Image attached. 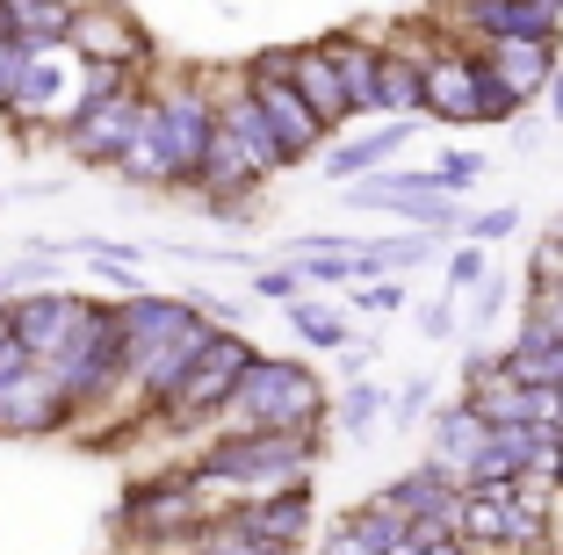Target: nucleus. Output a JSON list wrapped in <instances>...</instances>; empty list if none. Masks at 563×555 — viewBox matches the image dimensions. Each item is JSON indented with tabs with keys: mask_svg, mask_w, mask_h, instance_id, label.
<instances>
[{
	"mask_svg": "<svg viewBox=\"0 0 563 555\" xmlns=\"http://www.w3.org/2000/svg\"><path fill=\"white\" fill-rule=\"evenodd\" d=\"M325 382H318L311 360L297 354H253L246 376L232 382L217 425H325ZM210 425V433H217Z\"/></svg>",
	"mask_w": 563,
	"mask_h": 555,
	"instance_id": "nucleus-1",
	"label": "nucleus"
},
{
	"mask_svg": "<svg viewBox=\"0 0 563 555\" xmlns=\"http://www.w3.org/2000/svg\"><path fill=\"white\" fill-rule=\"evenodd\" d=\"M210 520L217 512L202 506L196 476H188V462H181V469L137 476L117 498V512H109V534H117V548H188Z\"/></svg>",
	"mask_w": 563,
	"mask_h": 555,
	"instance_id": "nucleus-2",
	"label": "nucleus"
},
{
	"mask_svg": "<svg viewBox=\"0 0 563 555\" xmlns=\"http://www.w3.org/2000/svg\"><path fill=\"white\" fill-rule=\"evenodd\" d=\"M253 354H261V346H253L239 325H217V340L202 346V354L181 368V382H174V390H166L159 404L145 411V425H159V433H181V441L210 433L217 411H224V397H232V382L246 376Z\"/></svg>",
	"mask_w": 563,
	"mask_h": 555,
	"instance_id": "nucleus-3",
	"label": "nucleus"
},
{
	"mask_svg": "<svg viewBox=\"0 0 563 555\" xmlns=\"http://www.w3.org/2000/svg\"><path fill=\"white\" fill-rule=\"evenodd\" d=\"M66 51L80 66H131V73L159 66V44H152V30L131 15V0H80L73 22H66Z\"/></svg>",
	"mask_w": 563,
	"mask_h": 555,
	"instance_id": "nucleus-4",
	"label": "nucleus"
},
{
	"mask_svg": "<svg viewBox=\"0 0 563 555\" xmlns=\"http://www.w3.org/2000/svg\"><path fill=\"white\" fill-rule=\"evenodd\" d=\"M137 109H145V80L117 87V95H95V101H80V109L51 131V145L66 152L73 166H87V174H109L117 152L131 145V131H137Z\"/></svg>",
	"mask_w": 563,
	"mask_h": 555,
	"instance_id": "nucleus-5",
	"label": "nucleus"
},
{
	"mask_svg": "<svg viewBox=\"0 0 563 555\" xmlns=\"http://www.w3.org/2000/svg\"><path fill=\"white\" fill-rule=\"evenodd\" d=\"M448 44H506V36H549L563 44V0H455L448 8Z\"/></svg>",
	"mask_w": 563,
	"mask_h": 555,
	"instance_id": "nucleus-6",
	"label": "nucleus"
},
{
	"mask_svg": "<svg viewBox=\"0 0 563 555\" xmlns=\"http://www.w3.org/2000/svg\"><path fill=\"white\" fill-rule=\"evenodd\" d=\"M58 433H73V404L58 397L51 368H36V360L8 368L0 376V441H58Z\"/></svg>",
	"mask_w": 563,
	"mask_h": 555,
	"instance_id": "nucleus-7",
	"label": "nucleus"
},
{
	"mask_svg": "<svg viewBox=\"0 0 563 555\" xmlns=\"http://www.w3.org/2000/svg\"><path fill=\"white\" fill-rule=\"evenodd\" d=\"M80 303H87V296L66 289V281H44V289L8 296V332L22 340V354H30L36 368H44V360L73 340V325H80Z\"/></svg>",
	"mask_w": 563,
	"mask_h": 555,
	"instance_id": "nucleus-8",
	"label": "nucleus"
},
{
	"mask_svg": "<svg viewBox=\"0 0 563 555\" xmlns=\"http://www.w3.org/2000/svg\"><path fill=\"white\" fill-rule=\"evenodd\" d=\"M427 123H448V131H477L484 101H477V51L470 44H433L427 58V101H419Z\"/></svg>",
	"mask_w": 563,
	"mask_h": 555,
	"instance_id": "nucleus-9",
	"label": "nucleus"
},
{
	"mask_svg": "<svg viewBox=\"0 0 563 555\" xmlns=\"http://www.w3.org/2000/svg\"><path fill=\"white\" fill-rule=\"evenodd\" d=\"M419 123H427V115H376V131H362V137H347V131L325 137V145H318V174H325L332 188H347V180H362V174L398 159L419 137Z\"/></svg>",
	"mask_w": 563,
	"mask_h": 555,
	"instance_id": "nucleus-10",
	"label": "nucleus"
},
{
	"mask_svg": "<svg viewBox=\"0 0 563 555\" xmlns=\"http://www.w3.org/2000/svg\"><path fill=\"white\" fill-rule=\"evenodd\" d=\"M210 87H217V131L232 137V145L246 152V159L261 166L267 180L289 174V152H282V137H275V131H267V115H261V101H253L246 73H210Z\"/></svg>",
	"mask_w": 563,
	"mask_h": 555,
	"instance_id": "nucleus-11",
	"label": "nucleus"
},
{
	"mask_svg": "<svg viewBox=\"0 0 563 555\" xmlns=\"http://www.w3.org/2000/svg\"><path fill=\"white\" fill-rule=\"evenodd\" d=\"M224 520H239L246 534H261L267 548H289V555H297L303 541H311V520H318V490H311V476H289L282 490H261V498H246V506H232Z\"/></svg>",
	"mask_w": 563,
	"mask_h": 555,
	"instance_id": "nucleus-12",
	"label": "nucleus"
},
{
	"mask_svg": "<svg viewBox=\"0 0 563 555\" xmlns=\"http://www.w3.org/2000/svg\"><path fill=\"white\" fill-rule=\"evenodd\" d=\"M477 58L506 95L534 109L542 87H549V73H556V58H563V44H549V36H506V44H477Z\"/></svg>",
	"mask_w": 563,
	"mask_h": 555,
	"instance_id": "nucleus-13",
	"label": "nucleus"
},
{
	"mask_svg": "<svg viewBox=\"0 0 563 555\" xmlns=\"http://www.w3.org/2000/svg\"><path fill=\"white\" fill-rule=\"evenodd\" d=\"M246 87H253V101H261L267 131L282 137V152H289V166L318 159V145H325V123H318V115L303 109V95H297V87H289V80H253V73H246Z\"/></svg>",
	"mask_w": 563,
	"mask_h": 555,
	"instance_id": "nucleus-14",
	"label": "nucleus"
},
{
	"mask_svg": "<svg viewBox=\"0 0 563 555\" xmlns=\"http://www.w3.org/2000/svg\"><path fill=\"white\" fill-rule=\"evenodd\" d=\"M419 433L433 441V447H427L433 469L463 484V462L484 447V433H492V425L477 419V404H470V397H448V404H433V411H427V425H419Z\"/></svg>",
	"mask_w": 563,
	"mask_h": 555,
	"instance_id": "nucleus-15",
	"label": "nucleus"
},
{
	"mask_svg": "<svg viewBox=\"0 0 563 555\" xmlns=\"http://www.w3.org/2000/svg\"><path fill=\"white\" fill-rule=\"evenodd\" d=\"M289 87L303 95V109L325 123V137H340L354 123L347 109V87H340V66L325 58V44H297V66H289Z\"/></svg>",
	"mask_w": 563,
	"mask_h": 555,
	"instance_id": "nucleus-16",
	"label": "nucleus"
},
{
	"mask_svg": "<svg viewBox=\"0 0 563 555\" xmlns=\"http://www.w3.org/2000/svg\"><path fill=\"white\" fill-rule=\"evenodd\" d=\"M325 58L340 66V87H347V109L354 115H376V73H383V36L376 30H332L318 36Z\"/></svg>",
	"mask_w": 563,
	"mask_h": 555,
	"instance_id": "nucleus-17",
	"label": "nucleus"
},
{
	"mask_svg": "<svg viewBox=\"0 0 563 555\" xmlns=\"http://www.w3.org/2000/svg\"><path fill=\"white\" fill-rule=\"evenodd\" d=\"M196 196H267V174L224 131H210V145H202V159H196Z\"/></svg>",
	"mask_w": 563,
	"mask_h": 555,
	"instance_id": "nucleus-18",
	"label": "nucleus"
},
{
	"mask_svg": "<svg viewBox=\"0 0 563 555\" xmlns=\"http://www.w3.org/2000/svg\"><path fill=\"white\" fill-rule=\"evenodd\" d=\"M282 318H289V332H297L311 354H340L354 332V311H340V303H325V289H303L282 303Z\"/></svg>",
	"mask_w": 563,
	"mask_h": 555,
	"instance_id": "nucleus-19",
	"label": "nucleus"
},
{
	"mask_svg": "<svg viewBox=\"0 0 563 555\" xmlns=\"http://www.w3.org/2000/svg\"><path fill=\"white\" fill-rule=\"evenodd\" d=\"M383 419H390V390L368 382V376H347V382H340V397L325 404V425L340 433V441H368Z\"/></svg>",
	"mask_w": 563,
	"mask_h": 555,
	"instance_id": "nucleus-20",
	"label": "nucleus"
},
{
	"mask_svg": "<svg viewBox=\"0 0 563 555\" xmlns=\"http://www.w3.org/2000/svg\"><path fill=\"white\" fill-rule=\"evenodd\" d=\"M455 490H463L455 476H441L433 462H419V469H405L398 484H383L376 498L398 512V520H412V512H448V506H455Z\"/></svg>",
	"mask_w": 563,
	"mask_h": 555,
	"instance_id": "nucleus-21",
	"label": "nucleus"
},
{
	"mask_svg": "<svg viewBox=\"0 0 563 555\" xmlns=\"http://www.w3.org/2000/svg\"><path fill=\"white\" fill-rule=\"evenodd\" d=\"M419 101H427V58L383 51V73H376V115H419Z\"/></svg>",
	"mask_w": 563,
	"mask_h": 555,
	"instance_id": "nucleus-22",
	"label": "nucleus"
},
{
	"mask_svg": "<svg viewBox=\"0 0 563 555\" xmlns=\"http://www.w3.org/2000/svg\"><path fill=\"white\" fill-rule=\"evenodd\" d=\"M73 8H80V0H15V8H8V22H15V36L30 51H51V44H66Z\"/></svg>",
	"mask_w": 563,
	"mask_h": 555,
	"instance_id": "nucleus-23",
	"label": "nucleus"
},
{
	"mask_svg": "<svg viewBox=\"0 0 563 555\" xmlns=\"http://www.w3.org/2000/svg\"><path fill=\"white\" fill-rule=\"evenodd\" d=\"M347 311L354 318H398L405 311V275H368V281H347Z\"/></svg>",
	"mask_w": 563,
	"mask_h": 555,
	"instance_id": "nucleus-24",
	"label": "nucleus"
},
{
	"mask_svg": "<svg viewBox=\"0 0 563 555\" xmlns=\"http://www.w3.org/2000/svg\"><path fill=\"white\" fill-rule=\"evenodd\" d=\"M441 260H448V289H441V296H470L484 275H492V245H477V238H448V245H441Z\"/></svg>",
	"mask_w": 563,
	"mask_h": 555,
	"instance_id": "nucleus-25",
	"label": "nucleus"
},
{
	"mask_svg": "<svg viewBox=\"0 0 563 555\" xmlns=\"http://www.w3.org/2000/svg\"><path fill=\"white\" fill-rule=\"evenodd\" d=\"M340 520H347V526H354V534H362L376 555H390V548L405 541V520H398L390 506H383V498H362V506H354V512H340Z\"/></svg>",
	"mask_w": 563,
	"mask_h": 555,
	"instance_id": "nucleus-26",
	"label": "nucleus"
},
{
	"mask_svg": "<svg viewBox=\"0 0 563 555\" xmlns=\"http://www.w3.org/2000/svg\"><path fill=\"white\" fill-rule=\"evenodd\" d=\"M188 548H196V555H289V548H267L261 534H246L239 520H210Z\"/></svg>",
	"mask_w": 563,
	"mask_h": 555,
	"instance_id": "nucleus-27",
	"label": "nucleus"
},
{
	"mask_svg": "<svg viewBox=\"0 0 563 555\" xmlns=\"http://www.w3.org/2000/svg\"><path fill=\"white\" fill-rule=\"evenodd\" d=\"M492 174V152H441V159H433V180H441L448 196H470V188H477V180Z\"/></svg>",
	"mask_w": 563,
	"mask_h": 555,
	"instance_id": "nucleus-28",
	"label": "nucleus"
},
{
	"mask_svg": "<svg viewBox=\"0 0 563 555\" xmlns=\"http://www.w3.org/2000/svg\"><path fill=\"white\" fill-rule=\"evenodd\" d=\"M427 411H433V376H405L398 390H390V425H398V433H419Z\"/></svg>",
	"mask_w": 563,
	"mask_h": 555,
	"instance_id": "nucleus-29",
	"label": "nucleus"
},
{
	"mask_svg": "<svg viewBox=\"0 0 563 555\" xmlns=\"http://www.w3.org/2000/svg\"><path fill=\"white\" fill-rule=\"evenodd\" d=\"M455 303H463V318H470V325H492V318L506 311V303H514V281H506V275L492 267V275H484L470 296H455Z\"/></svg>",
	"mask_w": 563,
	"mask_h": 555,
	"instance_id": "nucleus-30",
	"label": "nucleus"
},
{
	"mask_svg": "<svg viewBox=\"0 0 563 555\" xmlns=\"http://www.w3.org/2000/svg\"><path fill=\"white\" fill-rule=\"evenodd\" d=\"M520 231V202H498V210H477V217H463V231L455 238H477V245H506Z\"/></svg>",
	"mask_w": 563,
	"mask_h": 555,
	"instance_id": "nucleus-31",
	"label": "nucleus"
},
{
	"mask_svg": "<svg viewBox=\"0 0 563 555\" xmlns=\"http://www.w3.org/2000/svg\"><path fill=\"white\" fill-rule=\"evenodd\" d=\"M556 281H563V238H556V231H542L534 253H528V296H549Z\"/></svg>",
	"mask_w": 563,
	"mask_h": 555,
	"instance_id": "nucleus-32",
	"label": "nucleus"
},
{
	"mask_svg": "<svg viewBox=\"0 0 563 555\" xmlns=\"http://www.w3.org/2000/svg\"><path fill=\"white\" fill-rule=\"evenodd\" d=\"M246 289L261 296V303H289V296H303V275H297V260H275V267H253Z\"/></svg>",
	"mask_w": 563,
	"mask_h": 555,
	"instance_id": "nucleus-33",
	"label": "nucleus"
},
{
	"mask_svg": "<svg viewBox=\"0 0 563 555\" xmlns=\"http://www.w3.org/2000/svg\"><path fill=\"white\" fill-rule=\"evenodd\" d=\"M455 332H463V303H455V296H433V303H419V340H427V346H448Z\"/></svg>",
	"mask_w": 563,
	"mask_h": 555,
	"instance_id": "nucleus-34",
	"label": "nucleus"
},
{
	"mask_svg": "<svg viewBox=\"0 0 563 555\" xmlns=\"http://www.w3.org/2000/svg\"><path fill=\"white\" fill-rule=\"evenodd\" d=\"M376 360H383V332H362V325H354L347 346H340V382H347V376H368Z\"/></svg>",
	"mask_w": 563,
	"mask_h": 555,
	"instance_id": "nucleus-35",
	"label": "nucleus"
},
{
	"mask_svg": "<svg viewBox=\"0 0 563 555\" xmlns=\"http://www.w3.org/2000/svg\"><path fill=\"white\" fill-rule=\"evenodd\" d=\"M30 58H36V51L22 44V36H0V109H8V95L22 87V73H30Z\"/></svg>",
	"mask_w": 563,
	"mask_h": 555,
	"instance_id": "nucleus-36",
	"label": "nucleus"
},
{
	"mask_svg": "<svg viewBox=\"0 0 563 555\" xmlns=\"http://www.w3.org/2000/svg\"><path fill=\"white\" fill-rule=\"evenodd\" d=\"M289 66H297V44H261L239 73H253V80H289Z\"/></svg>",
	"mask_w": 563,
	"mask_h": 555,
	"instance_id": "nucleus-37",
	"label": "nucleus"
},
{
	"mask_svg": "<svg viewBox=\"0 0 563 555\" xmlns=\"http://www.w3.org/2000/svg\"><path fill=\"white\" fill-rule=\"evenodd\" d=\"M181 296L196 303L202 318H210V325H239V318H246V303H239V296H217V289H202V281H196V289H181Z\"/></svg>",
	"mask_w": 563,
	"mask_h": 555,
	"instance_id": "nucleus-38",
	"label": "nucleus"
},
{
	"mask_svg": "<svg viewBox=\"0 0 563 555\" xmlns=\"http://www.w3.org/2000/svg\"><path fill=\"white\" fill-rule=\"evenodd\" d=\"M318 555H376V548H368V541H362V534H354V526H347V520H340V526H332V534H325V541H318Z\"/></svg>",
	"mask_w": 563,
	"mask_h": 555,
	"instance_id": "nucleus-39",
	"label": "nucleus"
},
{
	"mask_svg": "<svg viewBox=\"0 0 563 555\" xmlns=\"http://www.w3.org/2000/svg\"><path fill=\"white\" fill-rule=\"evenodd\" d=\"M542 101H549V115L563 123V58H556V73H549V87H542Z\"/></svg>",
	"mask_w": 563,
	"mask_h": 555,
	"instance_id": "nucleus-40",
	"label": "nucleus"
},
{
	"mask_svg": "<svg viewBox=\"0 0 563 555\" xmlns=\"http://www.w3.org/2000/svg\"><path fill=\"white\" fill-rule=\"evenodd\" d=\"M0 36H15V22H8V0H0Z\"/></svg>",
	"mask_w": 563,
	"mask_h": 555,
	"instance_id": "nucleus-41",
	"label": "nucleus"
},
{
	"mask_svg": "<svg viewBox=\"0 0 563 555\" xmlns=\"http://www.w3.org/2000/svg\"><path fill=\"white\" fill-rule=\"evenodd\" d=\"M549 555H563V534H556V548H549Z\"/></svg>",
	"mask_w": 563,
	"mask_h": 555,
	"instance_id": "nucleus-42",
	"label": "nucleus"
},
{
	"mask_svg": "<svg viewBox=\"0 0 563 555\" xmlns=\"http://www.w3.org/2000/svg\"><path fill=\"white\" fill-rule=\"evenodd\" d=\"M556 397H563V376H556Z\"/></svg>",
	"mask_w": 563,
	"mask_h": 555,
	"instance_id": "nucleus-43",
	"label": "nucleus"
},
{
	"mask_svg": "<svg viewBox=\"0 0 563 555\" xmlns=\"http://www.w3.org/2000/svg\"><path fill=\"white\" fill-rule=\"evenodd\" d=\"M0 202H8V188H0Z\"/></svg>",
	"mask_w": 563,
	"mask_h": 555,
	"instance_id": "nucleus-44",
	"label": "nucleus"
},
{
	"mask_svg": "<svg viewBox=\"0 0 563 555\" xmlns=\"http://www.w3.org/2000/svg\"><path fill=\"white\" fill-rule=\"evenodd\" d=\"M556 289H563V281H556Z\"/></svg>",
	"mask_w": 563,
	"mask_h": 555,
	"instance_id": "nucleus-45",
	"label": "nucleus"
}]
</instances>
